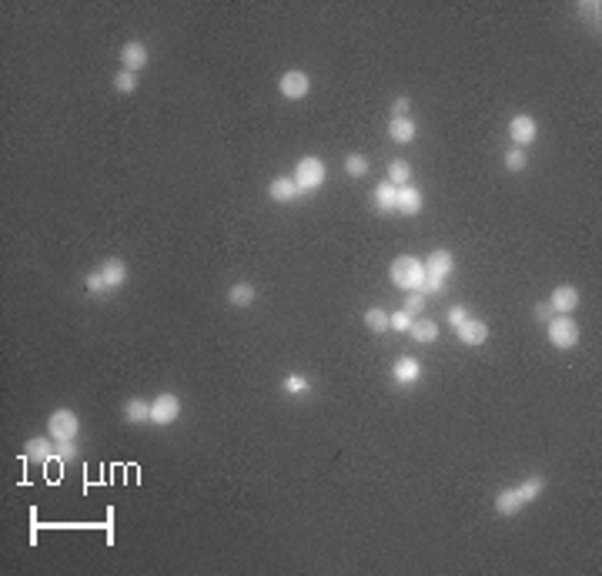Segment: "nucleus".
<instances>
[{"label": "nucleus", "mask_w": 602, "mask_h": 576, "mask_svg": "<svg viewBox=\"0 0 602 576\" xmlns=\"http://www.w3.org/2000/svg\"><path fill=\"white\" fill-rule=\"evenodd\" d=\"M392 282L398 285V288H405V292H419V285H422L425 278V261H419V258L411 255H398L395 261H392Z\"/></svg>", "instance_id": "1"}, {"label": "nucleus", "mask_w": 602, "mask_h": 576, "mask_svg": "<svg viewBox=\"0 0 602 576\" xmlns=\"http://www.w3.org/2000/svg\"><path fill=\"white\" fill-rule=\"evenodd\" d=\"M80 433V419H77V412L71 409H54L47 416V435H51L54 442H64V439H77Z\"/></svg>", "instance_id": "2"}, {"label": "nucleus", "mask_w": 602, "mask_h": 576, "mask_svg": "<svg viewBox=\"0 0 602 576\" xmlns=\"http://www.w3.org/2000/svg\"><path fill=\"white\" fill-rule=\"evenodd\" d=\"M295 184H298V192L301 194L318 192L321 184H325V165H321V158H301V161H298Z\"/></svg>", "instance_id": "3"}, {"label": "nucleus", "mask_w": 602, "mask_h": 576, "mask_svg": "<svg viewBox=\"0 0 602 576\" xmlns=\"http://www.w3.org/2000/svg\"><path fill=\"white\" fill-rule=\"evenodd\" d=\"M549 342L555 348H572L579 342V325L572 315H555L549 322Z\"/></svg>", "instance_id": "4"}, {"label": "nucleus", "mask_w": 602, "mask_h": 576, "mask_svg": "<svg viewBox=\"0 0 602 576\" xmlns=\"http://www.w3.org/2000/svg\"><path fill=\"white\" fill-rule=\"evenodd\" d=\"M181 416V399L174 392H164V396H157L151 402V423L154 425H171L178 423Z\"/></svg>", "instance_id": "5"}, {"label": "nucleus", "mask_w": 602, "mask_h": 576, "mask_svg": "<svg viewBox=\"0 0 602 576\" xmlns=\"http://www.w3.org/2000/svg\"><path fill=\"white\" fill-rule=\"evenodd\" d=\"M278 90H282V98H288V101H301L308 90H311V77L305 71H284L282 81H278Z\"/></svg>", "instance_id": "6"}, {"label": "nucleus", "mask_w": 602, "mask_h": 576, "mask_svg": "<svg viewBox=\"0 0 602 576\" xmlns=\"http://www.w3.org/2000/svg\"><path fill=\"white\" fill-rule=\"evenodd\" d=\"M509 134H512L515 148H522V144H532L538 138V124L532 114H515L512 124H509Z\"/></svg>", "instance_id": "7"}, {"label": "nucleus", "mask_w": 602, "mask_h": 576, "mask_svg": "<svg viewBox=\"0 0 602 576\" xmlns=\"http://www.w3.org/2000/svg\"><path fill=\"white\" fill-rule=\"evenodd\" d=\"M455 335H459L462 346H472L475 348V346H482V342H488V325L469 315V319H465L459 329H455Z\"/></svg>", "instance_id": "8"}, {"label": "nucleus", "mask_w": 602, "mask_h": 576, "mask_svg": "<svg viewBox=\"0 0 602 576\" xmlns=\"http://www.w3.org/2000/svg\"><path fill=\"white\" fill-rule=\"evenodd\" d=\"M121 64H124V71L141 74L144 67H148V47H144L141 40H128V44L121 47Z\"/></svg>", "instance_id": "9"}, {"label": "nucleus", "mask_w": 602, "mask_h": 576, "mask_svg": "<svg viewBox=\"0 0 602 576\" xmlns=\"http://www.w3.org/2000/svg\"><path fill=\"white\" fill-rule=\"evenodd\" d=\"M549 305L555 308V315H572L579 308V288L576 285H559L555 292H552Z\"/></svg>", "instance_id": "10"}, {"label": "nucleus", "mask_w": 602, "mask_h": 576, "mask_svg": "<svg viewBox=\"0 0 602 576\" xmlns=\"http://www.w3.org/2000/svg\"><path fill=\"white\" fill-rule=\"evenodd\" d=\"M452 269H455V255H452L449 248H435L432 255L425 258V271H432L438 278H449Z\"/></svg>", "instance_id": "11"}, {"label": "nucleus", "mask_w": 602, "mask_h": 576, "mask_svg": "<svg viewBox=\"0 0 602 576\" xmlns=\"http://www.w3.org/2000/svg\"><path fill=\"white\" fill-rule=\"evenodd\" d=\"M392 375H395L398 385H411V382H419L422 365H419V359H411V355H402V359H395V365H392Z\"/></svg>", "instance_id": "12"}, {"label": "nucleus", "mask_w": 602, "mask_h": 576, "mask_svg": "<svg viewBox=\"0 0 602 576\" xmlns=\"http://www.w3.org/2000/svg\"><path fill=\"white\" fill-rule=\"evenodd\" d=\"M395 211H398V215L415 218L419 211H422V192H419V188H411V184L398 188V205H395Z\"/></svg>", "instance_id": "13"}, {"label": "nucleus", "mask_w": 602, "mask_h": 576, "mask_svg": "<svg viewBox=\"0 0 602 576\" xmlns=\"http://www.w3.org/2000/svg\"><path fill=\"white\" fill-rule=\"evenodd\" d=\"M375 208L382 211V215H395V205H398V188L392 181H382L378 188H375Z\"/></svg>", "instance_id": "14"}, {"label": "nucleus", "mask_w": 602, "mask_h": 576, "mask_svg": "<svg viewBox=\"0 0 602 576\" xmlns=\"http://www.w3.org/2000/svg\"><path fill=\"white\" fill-rule=\"evenodd\" d=\"M415 134H419V128H415V121H411V117H392V124H388V138H392L395 144L415 141Z\"/></svg>", "instance_id": "15"}, {"label": "nucleus", "mask_w": 602, "mask_h": 576, "mask_svg": "<svg viewBox=\"0 0 602 576\" xmlns=\"http://www.w3.org/2000/svg\"><path fill=\"white\" fill-rule=\"evenodd\" d=\"M101 275H104V282H107V288H111V292H117L121 285L128 282V265H124L121 258H111V261H104Z\"/></svg>", "instance_id": "16"}, {"label": "nucleus", "mask_w": 602, "mask_h": 576, "mask_svg": "<svg viewBox=\"0 0 602 576\" xmlns=\"http://www.w3.org/2000/svg\"><path fill=\"white\" fill-rule=\"evenodd\" d=\"M526 510V502L519 496V489H502L499 496H495V512L499 516H515V512Z\"/></svg>", "instance_id": "17"}, {"label": "nucleus", "mask_w": 602, "mask_h": 576, "mask_svg": "<svg viewBox=\"0 0 602 576\" xmlns=\"http://www.w3.org/2000/svg\"><path fill=\"white\" fill-rule=\"evenodd\" d=\"M54 449H57V442H54L51 435L30 439V442H27V459H34V462H51V459H54Z\"/></svg>", "instance_id": "18"}, {"label": "nucleus", "mask_w": 602, "mask_h": 576, "mask_svg": "<svg viewBox=\"0 0 602 576\" xmlns=\"http://www.w3.org/2000/svg\"><path fill=\"white\" fill-rule=\"evenodd\" d=\"M268 194L275 198V201H282V205H288V201H295L298 194V184H295V178H275L268 184Z\"/></svg>", "instance_id": "19"}, {"label": "nucleus", "mask_w": 602, "mask_h": 576, "mask_svg": "<svg viewBox=\"0 0 602 576\" xmlns=\"http://www.w3.org/2000/svg\"><path fill=\"white\" fill-rule=\"evenodd\" d=\"M409 332H411V339H415L419 346H432V342L438 339V325L432 319H415Z\"/></svg>", "instance_id": "20"}, {"label": "nucleus", "mask_w": 602, "mask_h": 576, "mask_svg": "<svg viewBox=\"0 0 602 576\" xmlns=\"http://www.w3.org/2000/svg\"><path fill=\"white\" fill-rule=\"evenodd\" d=\"M228 302L234 308H248L251 302H255V285H248V282H234L228 288Z\"/></svg>", "instance_id": "21"}, {"label": "nucleus", "mask_w": 602, "mask_h": 576, "mask_svg": "<svg viewBox=\"0 0 602 576\" xmlns=\"http://www.w3.org/2000/svg\"><path fill=\"white\" fill-rule=\"evenodd\" d=\"M124 419L128 423H151V406L144 399H128L124 402Z\"/></svg>", "instance_id": "22"}, {"label": "nucleus", "mask_w": 602, "mask_h": 576, "mask_svg": "<svg viewBox=\"0 0 602 576\" xmlns=\"http://www.w3.org/2000/svg\"><path fill=\"white\" fill-rule=\"evenodd\" d=\"M519 489V496H522V502H532L536 500V496H542V489H546V479H542V476H529L526 483H522V486H515Z\"/></svg>", "instance_id": "23"}, {"label": "nucleus", "mask_w": 602, "mask_h": 576, "mask_svg": "<svg viewBox=\"0 0 602 576\" xmlns=\"http://www.w3.org/2000/svg\"><path fill=\"white\" fill-rule=\"evenodd\" d=\"M388 181H392L395 188H405V184L411 181V165L409 161H392V165H388Z\"/></svg>", "instance_id": "24"}, {"label": "nucleus", "mask_w": 602, "mask_h": 576, "mask_svg": "<svg viewBox=\"0 0 602 576\" xmlns=\"http://www.w3.org/2000/svg\"><path fill=\"white\" fill-rule=\"evenodd\" d=\"M361 319H365V325H368L375 335H382L385 329H388V312H382V308H368Z\"/></svg>", "instance_id": "25"}, {"label": "nucleus", "mask_w": 602, "mask_h": 576, "mask_svg": "<svg viewBox=\"0 0 602 576\" xmlns=\"http://www.w3.org/2000/svg\"><path fill=\"white\" fill-rule=\"evenodd\" d=\"M114 90L117 94H134V90H138V74H134V71H117Z\"/></svg>", "instance_id": "26"}, {"label": "nucleus", "mask_w": 602, "mask_h": 576, "mask_svg": "<svg viewBox=\"0 0 602 576\" xmlns=\"http://www.w3.org/2000/svg\"><path fill=\"white\" fill-rule=\"evenodd\" d=\"M345 171L351 175V178H365V175H368V158H365V154H348Z\"/></svg>", "instance_id": "27"}, {"label": "nucleus", "mask_w": 602, "mask_h": 576, "mask_svg": "<svg viewBox=\"0 0 602 576\" xmlns=\"http://www.w3.org/2000/svg\"><path fill=\"white\" fill-rule=\"evenodd\" d=\"M419 292H422V295H442V292H445V278H438V275H432V271H425L422 285H419Z\"/></svg>", "instance_id": "28"}, {"label": "nucleus", "mask_w": 602, "mask_h": 576, "mask_svg": "<svg viewBox=\"0 0 602 576\" xmlns=\"http://www.w3.org/2000/svg\"><path fill=\"white\" fill-rule=\"evenodd\" d=\"M526 165H529V154L522 151V148H509V151H505V167H509V171H522Z\"/></svg>", "instance_id": "29"}, {"label": "nucleus", "mask_w": 602, "mask_h": 576, "mask_svg": "<svg viewBox=\"0 0 602 576\" xmlns=\"http://www.w3.org/2000/svg\"><path fill=\"white\" fill-rule=\"evenodd\" d=\"M54 459H57V462L77 459V439H64V442H57V449H54Z\"/></svg>", "instance_id": "30"}, {"label": "nucleus", "mask_w": 602, "mask_h": 576, "mask_svg": "<svg viewBox=\"0 0 602 576\" xmlns=\"http://www.w3.org/2000/svg\"><path fill=\"white\" fill-rule=\"evenodd\" d=\"M84 288H88L90 295H111V288H107V282H104L101 271H90L88 278H84Z\"/></svg>", "instance_id": "31"}, {"label": "nucleus", "mask_w": 602, "mask_h": 576, "mask_svg": "<svg viewBox=\"0 0 602 576\" xmlns=\"http://www.w3.org/2000/svg\"><path fill=\"white\" fill-rule=\"evenodd\" d=\"M425 305H428V295H422V292H409V298H405V312H409V315H422Z\"/></svg>", "instance_id": "32"}, {"label": "nucleus", "mask_w": 602, "mask_h": 576, "mask_svg": "<svg viewBox=\"0 0 602 576\" xmlns=\"http://www.w3.org/2000/svg\"><path fill=\"white\" fill-rule=\"evenodd\" d=\"M308 389H311V382H308L305 375H288L284 379V392H291V396H305Z\"/></svg>", "instance_id": "33"}, {"label": "nucleus", "mask_w": 602, "mask_h": 576, "mask_svg": "<svg viewBox=\"0 0 602 576\" xmlns=\"http://www.w3.org/2000/svg\"><path fill=\"white\" fill-rule=\"evenodd\" d=\"M411 322H415V319H411L409 312L402 308V312H395V315H388V329H395V332H409Z\"/></svg>", "instance_id": "34"}, {"label": "nucleus", "mask_w": 602, "mask_h": 576, "mask_svg": "<svg viewBox=\"0 0 602 576\" xmlns=\"http://www.w3.org/2000/svg\"><path fill=\"white\" fill-rule=\"evenodd\" d=\"M465 319H469V308H465V305H452L449 308V325H452V329H459Z\"/></svg>", "instance_id": "35"}, {"label": "nucleus", "mask_w": 602, "mask_h": 576, "mask_svg": "<svg viewBox=\"0 0 602 576\" xmlns=\"http://www.w3.org/2000/svg\"><path fill=\"white\" fill-rule=\"evenodd\" d=\"M392 111H395V117H409V111H411V101L405 98V94H398L395 101H392Z\"/></svg>", "instance_id": "36"}, {"label": "nucleus", "mask_w": 602, "mask_h": 576, "mask_svg": "<svg viewBox=\"0 0 602 576\" xmlns=\"http://www.w3.org/2000/svg\"><path fill=\"white\" fill-rule=\"evenodd\" d=\"M536 319L538 322H552V319H555V308H552L549 302H538V305H536Z\"/></svg>", "instance_id": "37"}, {"label": "nucleus", "mask_w": 602, "mask_h": 576, "mask_svg": "<svg viewBox=\"0 0 602 576\" xmlns=\"http://www.w3.org/2000/svg\"><path fill=\"white\" fill-rule=\"evenodd\" d=\"M579 11L589 13V17H599V4H589V0H586V4H579Z\"/></svg>", "instance_id": "38"}]
</instances>
